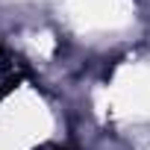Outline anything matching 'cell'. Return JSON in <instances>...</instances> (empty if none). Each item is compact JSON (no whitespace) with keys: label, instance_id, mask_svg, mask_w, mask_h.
Segmentation results:
<instances>
[{"label":"cell","instance_id":"obj_1","mask_svg":"<svg viewBox=\"0 0 150 150\" xmlns=\"http://www.w3.org/2000/svg\"><path fill=\"white\" fill-rule=\"evenodd\" d=\"M18 77H21V74H18V59H12L3 47H0V100L15 88Z\"/></svg>","mask_w":150,"mask_h":150},{"label":"cell","instance_id":"obj_2","mask_svg":"<svg viewBox=\"0 0 150 150\" xmlns=\"http://www.w3.org/2000/svg\"><path fill=\"white\" fill-rule=\"evenodd\" d=\"M41 150H65V147H56V144H47V147H41Z\"/></svg>","mask_w":150,"mask_h":150}]
</instances>
